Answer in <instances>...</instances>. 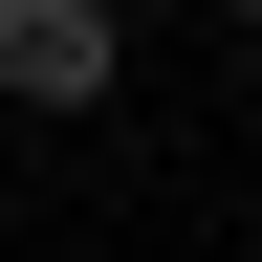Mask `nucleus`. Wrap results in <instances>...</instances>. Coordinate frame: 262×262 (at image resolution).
Instances as JSON below:
<instances>
[{"label":"nucleus","mask_w":262,"mask_h":262,"mask_svg":"<svg viewBox=\"0 0 262 262\" xmlns=\"http://www.w3.org/2000/svg\"><path fill=\"white\" fill-rule=\"evenodd\" d=\"M110 88H131L110 0H0V110H110Z\"/></svg>","instance_id":"obj_1"}]
</instances>
